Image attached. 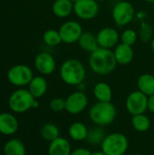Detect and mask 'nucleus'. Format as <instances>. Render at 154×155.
Listing matches in <instances>:
<instances>
[{
    "mask_svg": "<svg viewBox=\"0 0 154 155\" xmlns=\"http://www.w3.org/2000/svg\"><path fill=\"white\" fill-rule=\"evenodd\" d=\"M146 2H149V3H154V0H145Z\"/></svg>",
    "mask_w": 154,
    "mask_h": 155,
    "instance_id": "nucleus-35",
    "label": "nucleus"
},
{
    "mask_svg": "<svg viewBox=\"0 0 154 155\" xmlns=\"http://www.w3.org/2000/svg\"><path fill=\"white\" fill-rule=\"evenodd\" d=\"M113 54L117 64H128L133 58V50L132 46L123 43L117 45L113 51Z\"/></svg>",
    "mask_w": 154,
    "mask_h": 155,
    "instance_id": "nucleus-16",
    "label": "nucleus"
},
{
    "mask_svg": "<svg viewBox=\"0 0 154 155\" xmlns=\"http://www.w3.org/2000/svg\"><path fill=\"white\" fill-rule=\"evenodd\" d=\"M92 155H106L104 153H103V152H96V153H92Z\"/></svg>",
    "mask_w": 154,
    "mask_h": 155,
    "instance_id": "nucleus-33",
    "label": "nucleus"
},
{
    "mask_svg": "<svg viewBox=\"0 0 154 155\" xmlns=\"http://www.w3.org/2000/svg\"><path fill=\"white\" fill-rule=\"evenodd\" d=\"M18 121L16 118L8 113L0 114V134L11 135L16 133L18 129Z\"/></svg>",
    "mask_w": 154,
    "mask_h": 155,
    "instance_id": "nucleus-14",
    "label": "nucleus"
},
{
    "mask_svg": "<svg viewBox=\"0 0 154 155\" xmlns=\"http://www.w3.org/2000/svg\"><path fill=\"white\" fill-rule=\"evenodd\" d=\"M96 38L99 47L110 49L117 44L119 40V35L114 28L104 27L99 31Z\"/></svg>",
    "mask_w": 154,
    "mask_h": 155,
    "instance_id": "nucleus-12",
    "label": "nucleus"
},
{
    "mask_svg": "<svg viewBox=\"0 0 154 155\" xmlns=\"http://www.w3.org/2000/svg\"><path fill=\"white\" fill-rule=\"evenodd\" d=\"M34 65L42 74H51L55 69V61L48 53H40L34 59Z\"/></svg>",
    "mask_w": 154,
    "mask_h": 155,
    "instance_id": "nucleus-13",
    "label": "nucleus"
},
{
    "mask_svg": "<svg viewBox=\"0 0 154 155\" xmlns=\"http://www.w3.org/2000/svg\"><path fill=\"white\" fill-rule=\"evenodd\" d=\"M59 34L64 43L73 44L74 42H78L80 36L83 34V29L78 22L67 21L60 27Z\"/></svg>",
    "mask_w": 154,
    "mask_h": 155,
    "instance_id": "nucleus-10",
    "label": "nucleus"
},
{
    "mask_svg": "<svg viewBox=\"0 0 154 155\" xmlns=\"http://www.w3.org/2000/svg\"><path fill=\"white\" fill-rule=\"evenodd\" d=\"M62 80L69 85L80 84L85 77V68L84 64L76 59L64 61L60 68Z\"/></svg>",
    "mask_w": 154,
    "mask_h": 155,
    "instance_id": "nucleus-2",
    "label": "nucleus"
},
{
    "mask_svg": "<svg viewBox=\"0 0 154 155\" xmlns=\"http://www.w3.org/2000/svg\"><path fill=\"white\" fill-rule=\"evenodd\" d=\"M71 153L69 142L62 137L52 141L48 148V155H71Z\"/></svg>",
    "mask_w": 154,
    "mask_h": 155,
    "instance_id": "nucleus-15",
    "label": "nucleus"
},
{
    "mask_svg": "<svg viewBox=\"0 0 154 155\" xmlns=\"http://www.w3.org/2000/svg\"><path fill=\"white\" fill-rule=\"evenodd\" d=\"M69 135L73 140L83 141L87 138L88 131L86 126L82 123H74L69 128Z\"/></svg>",
    "mask_w": 154,
    "mask_h": 155,
    "instance_id": "nucleus-23",
    "label": "nucleus"
},
{
    "mask_svg": "<svg viewBox=\"0 0 154 155\" xmlns=\"http://www.w3.org/2000/svg\"><path fill=\"white\" fill-rule=\"evenodd\" d=\"M132 124H133V128L137 130L138 132H145L151 126V122L149 118L143 114L133 115L132 119Z\"/></svg>",
    "mask_w": 154,
    "mask_h": 155,
    "instance_id": "nucleus-25",
    "label": "nucleus"
},
{
    "mask_svg": "<svg viewBox=\"0 0 154 155\" xmlns=\"http://www.w3.org/2000/svg\"><path fill=\"white\" fill-rule=\"evenodd\" d=\"M71 155H92L91 152L85 148H78L76 150H74Z\"/></svg>",
    "mask_w": 154,
    "mask_h": 155,
    "instance_id": "nucleus-30",
    "label": "nucleus"
},
{
    "mask_svg": "<svg viewBox=\"0 0 154 155\" xmlns=\"http://www.w3.org/2000/svg\"><path fill=\"white\" fill-rule=\"evenodd\" d=\"M38 105H39L38 102H37L36 100H34V104H33V108H37Z\"/></svg>",
    "mask_w": 154,
    "mask_h": 155,
    "instance_id": "nucleus-32",
    "label": "nucleus"
},
{
    "mask_svg": "<svg viewBox=\"0 0 154 155\" xmlns=\"http://www.w3.org/2000/svg\"><path fill=\"white\" fill-rule=\"evenodd\" d=\"M47 90V83L42 76H36L32 79L29 84V92L34 98L43 96Z\"/></svg>",
    "mask_w": 154,
    "mask_h": 155,
    "instance_id": "nucleus-19",
    "label": "nucleus"
},
{
    "mask_svg": "<svg viewBox=\"0 0 154 155\" xmlns=\"http://www.w3.org/2000/svg\"><path fill=\"white\" fill-rule=\"evenodd\" d=\"M8 81L16 86H24L29 84L32 81L33 72L30 67L24 64L14 65L7 73Z\"/></svg>",
    "mask_w": 154,
    "mask_h": 155,
    "instance_id": "nucleus-6",
    "label": "nucleus"
},
{
    "mask_svg": "<svg viewBox=\"0 0 154 155\" xmlns=\"http://www.w3.org/2000/svg\"><path fill=\"white\" fill-rule=\"evenodd\" d=\"M5 155H25L26 150L24 143L18 139H11L4 146Z\"/></svg>",
    "mask_w": 154,
    "mask_h": 155,
    "instance_id": "nucleus-20",
    "label": "nucleus"
},
{
    "mask_svg": "<svg viewBox=\"0 0 154 155\" xmlns=\"http://www.w3.org/2000/svg\"><path fill=\"white\" fill-rule=\"evenodd\" d=\"M44 41L46 45L50 46H55L61 44L62 38L59 34V31L54 30V29H49L44 32Z\"/></svg>",
    "mask_w": 154,
    "mask_h": 155,
    "instance_id": "nucleus-26",
    "label": "nucleus"
},
{
    "mask_svg": "<svg viewBox=\"0 0 154 155\" xmlns=\"http://www.w3.org/2000/svg\"><path fill=\"white\" fill-rule=\"evenodd\" d=\"M122 43L125 44L127 45H133L137 40V34L134 30L132 29H127L122 34Z\"/></svg>",
    "mask_w": 154,
    "mask_h": 155,
    "instance_id": "nucleus-27",
    "label": "nucleus"
},
{
    "mask_svg": "<svg viewBox=\"0 0 154 155\" xmlns=\"http://www.w3.org/2000/svg\"><path fill=\"white\" fill-rule=\"evenodd\" d=\"M34 100L35 98L32 95L29 90L19 89L11 94L8 100V104L13 112L23 114L33 108Z\"/></svg>",
    "mask_w": 154,
    "mask_h": 155,
    "instance_id": "nucleus-5",
    "label": "nucleus"
},
{
    "mask_svg": "<svg viewBox=\"0 0 154 155\" xmlns=\"http://www.w3.org/2000/svg\"><path fill=\"white\" fill-rule=\"evenodd\" d=\"M134 16L133 5L126 1L117 3L113 9V18L118 26L128 25Z\"/></svg>",
    "mask_w": 154,
    "mask_h": 155,
    "instance_id": "nucleus-7",
    "label": "nucleus"
},
{
    "mask_svg": "<svg viewBox=\"0 0 154 155\" xmlns=\"http://www.w3.org/2000/svg\"><path fill=\"white\" fill-rule=\"evenodd\" d=\"M148 109L154 113V94L151 95L150 98H148Z\"/></svg>",
    "mask_w": 154,
    "mask_h": 155,
    "instance_id": "nucleus-31",
    "label": "nucleus"
},
{
    "mask_svg": "<svg viewBox=\"0 0 154 155\" xmlns=\"http://www.w3.org/2000/svg\"><path fill=\"white\" fill-rule=\"evenodd\" d=\"M78 44H79V46L86 52L92 53L95 51L97 48H99L96 36L93 33H90V32L83 33L78 40Z\"/></svg>",
    "mask_w": 154,
    "mask_h": 155,
    "instance_id": "nucleus-17",
    "label": "nucleus"
},
{
    "mask_svg": "<svg viewBox=\"0 0 154 155\" xmlns=\"http://www.w3.org/2000/svg\"><path fill=\"white\" fill-rule=\"evenodd\" d=\"M127 149L128 140L120 133L108 135L102 143V152L106 155H123Z\"/></svg>",
    "mask_w": 154,
    "mask_h": 155,
    "instance_id": "nucleus-4",
    "label": "nucleus"
},
{
    "mask_svg": "<svg viewBox=\"0 0 154 155\" xmlns=\"http://www.w3.org/2000/svg\"><path fill=\"white\" fill-rule=\"evenodd\" d=\"M59 134H60V131L58 127L54 124H45L41 129L42 137L48 142H52L55 140L56 138H58Z\"/></svg>",
    "mask_w": 154,
    "mask_h": 155,
    "instance_id": "nucleus-24",
    "label": "nucleus"
},
{
    "mask_svg": "<svg viewBox=\"0 0 154 155\" xmlns=\"http://www.w3.org/2000/svg\"><path fill=\"white\" fill-rule=\"evenodd\" d=\"M91 120L98 125H108L116 116V109L111 102H98L90 109Z\"/></svg>",
    "mask_w": 154,
    "mask_h": 155,
    "instance_id": "nucleus-3",
    "label": "nucleus"
},
{
    "mask_svg": "<svg viewBox=\"0 0 154 155\" xmlns=\"http://www.w3.org/2000/svg\"><path fill=\"white\" fill-rule=\"evenodd\" d=\"M96 1H105V0H96Z\"/></svg>",
    "mask_w": 154,
    "mask_h": 155,
    "instance_id": "nucleus-37",
    "label": "nucleus"
},
{
    "mask_svg": "<svg viewBox=\"0 0 154 155\" xmlns=\"http://www.w3.org/2000/svg\"><path fill=\"white\" fill-rule=\"evenodd\" d=\"M50 108L54 112H62L65 109V100L62 98H54L50 102Z\"/></svg>",
    "mask_w": 154,
    "mask_h": 155,
    "instance_id": "nucleus-29",
    "label": "nucleus"
},
{
    "mask_svg": "<svg viewBox=\"0 0 154 155\" xmlns=\"http://www.w3.org/2000/svg\"><path fill=\"white\" fill-rule=\"evenodd\" d=\"M139 90L146 95L154 94V76L150 74H144L138 79Z\"/></svg>",
    "mask_w": 154,
    "mask_h": 155,
    "instance_id": "nucleus-21",
    "label": "nucleus"
},
{
    "mask_svg": "<svg viewBox=\"0 0 154 155\" xmlns=\"http://www.w3.org/2000/svg\"><path fill=\"white\" fill-rule=\"evenodd\" d=\"M93 94L99 102H111L113 93L109 84L98 83L93 89Z\"/></svg>",
    "mask_w": 154,
    "mask_h": 155,
    "instance_id": "nucleus-22",
    "label": "nucleus"
},
{
    "mask_svg": "<svg viewBox=\"0 0 154 155\" xmlns=\"http://www.w3.org/2000/svg\"><path fill=\"white\" fill-rule=\"evenodd\" d=\"M53 13L58 17H66L74 10V3L70 0H55L53 4Z\"/></svg>",
    "mask_w": 154,
    "mask_h": 155,
    "instance_id": "nucleus-18",
    "label": "nucleus"
},
{
    "mask_svg": "<svg viewBox=\"0 0 154 155\" xmlns=\"http://www.w3.org/2000/svg\"><path fill=\"white\" fill-rule=\"evenodd\" d=\"M87 138H89V140L92 143H99L102 140L103 141L104 140L103 132L102 130H99V129L93 130L90 133H88Z\"/></svg>",
    "mask_w": 154,
    "mask_h": 155,
    "instance_id": "nucleus-28",
    "label": "nucleus"
},
{
    "mask_svg": "<svg viewBox=\"0 0 154 155\" xmlns=\"http://www.w3.org/2000/svg\"><path fill=\"white\" fill-rule=\"evenodd\" d=\"M117 62L113 51L107 48L99 47L92 52L89 57L91 69L98 74H111L116 67Z\"/></svg>",
    "mask_w": 154,
    "mask_h": 155,
    "instance_id": "nucleus-1",
    "label": "nucleus"
},
{
    "mask_svg": "<svg viewBox=\"0 0 154 155\" xmlns=\"http://www.w3.org/2000/svg\"><path fill=\"white\" fill-rule=\"evenodd\" d=\"M70 1H71L72 3H74H74H76V2H77L78 0H70Z\"/></svg>",
    "mask_w": 154,
    "mask_h": 155,
    "instance_id": "nucleus-36",
    "label": "nucleus"
},
{
    "mask_svg": "<svg viewBox=\"0 0 154 155\" xmlns=\"http://www.w3.org/2000/svg\"><path fill=\"white\" fill-rule=\"evenodd\" d=\"M134 155H140V154H134Z\"/></svg>",
    "mask_w": 154,
    "mask_h": 155,
    "instance_id": "nucleus-38",
    "label": "nucleus"
},
{
    "mask_svg": "<svg viewBox=\"0 0 154 155\" xmlns=\"http://www.w3.org/2000/svg\"><path fill=\"white\" fill-rule=\"evenodd\" d=\"M152 50L153 51L154 53V37L153 39H152Z\"/></svg>",
    "mask_w": 154,
    "mask_h": 155,
    "instance_id": "nucleus-34",
    "label": "nucleus"
},
{
    "mask_svg": "<svg viewBox=\"0 0 154 155\" xmlns=\"http://www.w3.org/2000/svg\"><path fill=\"white\" fill-rule=\"evenodd\" d=\"M126 108L133 115L143 114L148 109L147 95L141 91H135L129 94L126 100Z\"/></svg>",
    "mask_w": 154,
    "mask_h": 155,
    "instance_id": "nucleus-8",
    "label": "nucleus"
},
{
    "mask_svg": "<svg viewBox=\"0 0 154 155\" xmlns=\"http://www.w3.org/2000/svg\"><path fill=\"white\" fill-rule=\"evenodd\" d=\"M88 104V98L83 92H74L65 100V110L71 114H78Z\"/></svg>",
    "mask_w": 154,
    "mask_h": 155,
    "instance_id": "nucleus-11",
    "label": "nucleus"
},
{
    "mask_svg": "<svg viewBox=\"0 0 154 155\" xmlns=\"http://www.w3.org/2000/svg\"><path fill=\"white\" fill-rule=\"evenodd\" d=\"M75 15L84 20L94 18L99 12V5L96 0H78L74 4Z\"/></svg>",
    "mask_w": 154,
    "mask_h": 155,
    "instance_id": "nucleus-9",
    "label": "nucleus"
}]
</instances>
